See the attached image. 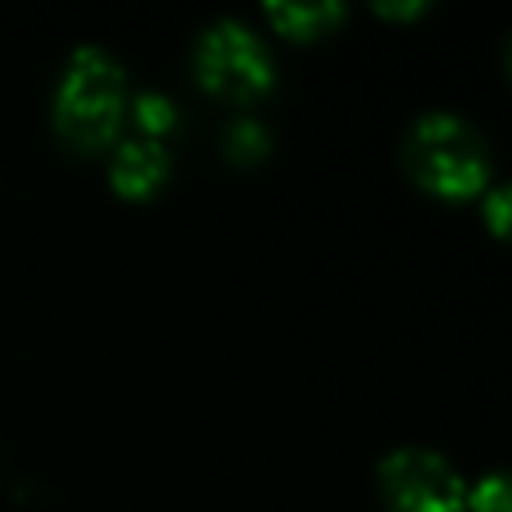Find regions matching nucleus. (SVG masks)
<instances>
[{
  "label": "nucleus",
  "instance_id": "nucleus-7",
  "mask_svg": "<svg viewBox=\"0 0 512 512\" xmlns=\"http://www.w3.org/2000/svg\"><path fill=\"white\" fill-rule=\"evenodd\" d=\"M268 152H272V136L264 132L260 120L236 116V120L224 128V156H228L232 164H260Z\"/></svg>",
  "mask_w": 512,
  "mask_h": 512
},
{
  "label": "nucleus",
  "instance_id": "nucleus-8",
  "mask_svg": "<svg viewBox=\"0 0 512 512\" xmlns=\"http://www.w3.org/2000/svg\"><path fill=\"white\" fill-rule=\"evenodd\" d=\"M464 512H512V472H508V468L484 472V476L468 488Z\"/></svg>",
  "mask_w": 512,
  "mask_h": 512
},
{
  "label": "nucleus",
  "instance_id": "nucleus-1",
  "mask_svg": "<svg viewBox=\"0 0 512 512\" xmlns=\"http://www.w3.org/2000/svg\"><path fill=\"white\" fill-rule=\"evenodd\" d=\"M124 112H128V80L116 56L96 44L76 48L52 96L56 136L76 152L108 148L120 132Z\"/></svg>",
  "mask_w": 512,
  "mask_h": 512
},
{
  "label": "nucleus",
  "instance_id": "nucleus-12",
  "mask_svg": "<svg viewBox=\"0 0 512 512\" xmlns=\"http://www.w3.org/2000/svg\"><path fill=\"white\" fill-rule=\"evenodd\" d=\"M508 72H512V44H508Z\"/></svg>",
  "mask_w": 512,
  "mask_h": 512
},
{
  "label": "nucleus",
  "instance_id": "nucleus-6",
  "mask_svg": "<svg viewBox=\"0 0 512 512\" xmlns=\"http://www.w3.org/2000/svg\"><path fill=\"white\" fill-rule=\"evenodd\" d=\"M272 28L288 40H316L344 20L340 4H264Z\"/></svg>",
  "mask_w": 512,
  "mask_h": 512
},
{
  "label": "nucleus",
  "instance_id": "nucleus-3",
  "mask_svg": "<svg viewBox=\"0 0 512 512\" xmlns=\"http://www.w3.org/2000/svg\"><path fill=\"white\" fill-rule=\"evenodd\" d=\"M192 72L200 88L220 100H256L272 88L276 68L268 44L240 20H212L192 44Z\"/></svg>",
  "mask_w": 512,
  "mask_h": 512
},
{
  "label": "nucleus",
  "instance_id": "nucleus-2",
  "mask_svg": "<svg viewBox=\"0 0 512 512\" xmlns=\"http://www.w3.org/2000/svg\"><path fill=\"white\" fill-rule=\"evenodd\" d=\"M400 160L408 176L440 200H468L484 192L492 176V156L484 136L456 112H424L408 128L400 144Z\"/></svg>",
  "mask_w": 512,
  "mask_h": 512
},
{
  "label": "nucleus",
  "instance_id": "nucleus-11",
  "mask_svg": "<svg viewBox=\"0 0 512 512\" xmlns=\"http://www.w3.org/2000/svg\"><path fill=\"white\" fill-rule=\"evenodd\" d=\"M380 16H392V20H412L424 12V4H376Z\"/></svg>",
  "mask_w": 512,
  "mask_h": 512
},
{
  "label": "nucleus",
  "instance_id": "nucleus-9",
  "mask_svg": "<svg viewBox=\"0 0 512 512\" xmlns=\"http://www.w3.org/2000/svg\"><path fill=\"white\" fill-rule=\"evenodd\" d=\"M132 120H136L140 136L160 140L176 124V104L164 92H140V96H132Z\"/></svg>",
  "mask_w": 512,
  "mask_h": 512
},
{
  "label": "nucleus",
  "instance_id": "nucleus-4",
  "mask_svg": "<svg viewBox=\"0 0 512 512\" xmlns=\"http://www.w3.org/2000/svg\"><path fill=\"white\" fill-rule=\"evenodd\" d=\"M380 496L388 512H464L460 472L432 448H392L376 468Z\"/></svg>",
  "mask_w": 512,
  "mask_h": 512
},
{
  "label": "nucleus",
  "instance_id": "nucleus-5",
  "mask_svg": "<svg viewBox=\"0 0 512 512\" xmlns=\"http://www.w3.org/2000/svg\"><path fill=\"white\" fill-rule=\"evenodd\" d=\"M108 180L124 200H148L168 180V148L140 132L120 140L108 164Z\"/></svg>",
  "mask_w": 512,
  "mask_h": 512
},
{
  "label": "nucleus",
  "instance_id": "nucleus-10",
  "mask_svg": "<svg viewBox=\"0 0 512 512\" xmlns=\"http://www.w3.org/2000/svg\"><path fill=\"white\" fill-rule=\"evenodd\" d=\"M484 224H488L492 236L512 244V180L484 192Z\"/></svg>",
  "mask_w": 512,
  "mask_h": 512
}]
</instances>
